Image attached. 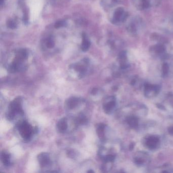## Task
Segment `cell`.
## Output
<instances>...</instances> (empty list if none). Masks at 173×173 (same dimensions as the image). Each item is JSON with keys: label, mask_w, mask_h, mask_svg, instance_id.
<instances>
[{"label": "cell", "mask_w": 173, "mask_h": 173, "mask_svg": "<svg viewBox=\"0 0 173 173\" xmlns=\"http://www.w3.org/2000/svg\"><path fill=\"white\" fill-rule=\"evenodd\" d=\"M142 143L145 148L150 151H156L161 147V138L156 135H148L143 138Z\"/></svg>", "instance_id": "cell-1"}, {"label": "cell", "mask_w": 173, "mask_h": 173, "mask_svg": "<svg viewBox=\"0 0 173 173\" xmlns=\"http://www.w3.org/2000/svg\"><path fill=\"white\" fill-rule=\"evenodd\" d=\"M88 173H94V171H92V170H89V171L87 172Z\"/></svg>", "instance_id": "cell-22"}, {"label": "cell", "mask_w": 173, "mask_h": 173, "mask_svg": "<svg viewBox=\"0 0 173 173\" xmlns=\"http://www.w3.org/2000/svg\"><path fill=\"white\" fill-rule=\"evenodd\" d=\"M133 161L138 167H144L149 164L151 158L147 152L142 151H137L133 155Z\"/></svg>", "instance_id": "cell-3"}, {"label": "cell", "mask_w": 173, "mask_h": 173, "mask_svg": "<svg viewBox=\"0 0 173 173\" xmlns=\"http://www.w3.org/2000/svg\"><path fill=\"white\" fill-rule=\"evenodd\" d=\"M8 27L10 29H15L16 27V24L13 20H9L7 22Z\"/></svg>", "instance_id": "cell-19"}, {"label": "cell", "mask_w": 173, "mask_h": 173, "mask_svg": "<svg viewBox=\"0 0 173 173\" xmlns=\"http://www.w3.org/2000/svg\"><path fill=\"white\" fill-rule=\"evenodd\" d=\"M79 102V100L78 98L72 97L70 98L68 100H67L66 102V105H67V107L69 109H72L77 106Z\"/></svg>", "instance_id": "cell-11"}, {"label": "cell", "mask_w": 173, "mask_h": 173, "mask_svg": "<svg viewBox=\"0 0 173 173\" xmlns=\"http://www.w3.org/2000/svg\"><path fill=\"white\" fill-rule=\"evenodd\" d=\"M116 99L114 96L107 97L103 104V109L107 114H111L114 112L116 107Z\"/></svg>", "instance_id": "cell-6"}, {"label": "cell", "mask_w": 173, "mask_h": 173, "mask_svg": "<svg viewBox=\"0 0 173 173\" xmlns=\"http://www.w3.org/2000/svg\"><path fill=\"white\" fill-rule=\"evenodd\" d=\"M17 127L22 138L26 140L31 138L32 133V127L27 121H20L17 125Z\"/></svg>", "instance_id": "cell-5"}, {"label": "cell", "mask_w": 173, "mask_h": 173, "mask_svg": "<svg viewBox=\"0 0 173 173\" xmlns=\"http://www.w3.org/2000/svg\"><path fill=\"white\" fill-rule=\"evenodd\" d=\"M58 130L61 133H64L68 128V123L66 118H63L57 123Z\"/></svg>", "instance_id": "cell-10"}, {"label": "cell", "mask_w": 173, "mask_h": 173, "mask_svg": "<svg viewBox=\"0 0 173 173\" xmlns=\"http://www.w3.org/2000/svg\"><path fill=\"white\" fill-rule=\"evenodd\" d=\"M38 160L41 167H45L50 164V159L48 153H40L38 156Z\"/></svg>", "instance_id": "cell-9"}, {"label": "cell", "mask_w": 173, "mask_h": 173, "mask_svg": "<svg viewBox=\"0 0 173 173\" xmlns=\"http://www.w3.org/2000/svg\"><path fill=\"white\" fill-rule=\"evenodd\" d=\"M105 127L106 125L102 123L97 125V135L101 140H104L105 139L104 131H105Z\"/></svg>", "instance_id": "cell-13"}, {"label": "cell", "mask_w": 173, "mask_h": 173, "mask_svg": "<svg viewBox=\"0 0 173 173\" xmlns=\"http://www.w3.org/2000/svg\"><path fill=\"white\" fill-rule=\"evenodd\" d=\"M90 42L89 41L88 38L86 37V35L83 34V41L81 45V49L83 51H86L89 50V46H90Z\"/></svg>", "instance_id": "cell-14"}, {"label": "cell", "mask_w": 173, "mask_h": 173, "mask_svg": "<svg viewBox=\"0 0 173 173\" xmlns=\"http://www.w3.org/2000/svg\"><path fill=\"white\" fill-rule=\"evenodd\" d=\"M1 159L3 164L6 167L10 164V154L7 152L3 151L1 154Z\"/></svg>", "instance_id": "cell-12"}, {"label": "cell", "mask_w": 173, "mask_h": 173, "mask_svg": "<svg viewBox=\"0 0 173 173\" xmlns=\"http://www.w3.org/2000/svg\"><path fill=\"white\" fill-rule=\"evenodd\" d=\"M159 108L173 111V93L169 92L164 97L162 103L159 104Z\"/></svg>", "instance_id": "cell-7"}, {"label": "cell", "mask_w": 173, "mask_h": 173, "mask_svg": "<svg viewBox=\"0 0 173 173\" xmlns=\"http://www.w3.org/2000/svg\"><path fill=\"white\" fill-rule=\"evenodd\" d=\"M18 114H24L22 109V99L20 97H16L10 104L7 117L9 120H11Z\"/></svg>", "instance_id": "cell-2"}, {"label": "cell", "mask_w": 173, "mask_h": 173, "mask_svg": "<svg viewBox=\"0 0 173 173\" xmlns=\"http://www.w3.org/2000/svg\"><path fill=\"white\" fill-rule=\"evenodd\" d=\"M97 92V89H92V94H95Z\"/></svg>", "instance_id": "cell-21"}, {"label": "cell", "mask_w": 173, "mask_h": 173, "mask_svg": "<svg viewBox=\"0 0 173 173\" xmlns=\"http://www.w3.org/2000/svg\"><path fill=\"white\" fill-rule=\"evenodd\" d=\"M169 71V67L167 63H164V66H162V76L163 77H166L168 76Z\"/></svg>", "instance_id": "cell-16"}, {"label": "cell", "mask_w": 173, "mask_h": 173, "mask_svg": "<svg viewBox=\"0 0 173 173\" xmlns=\"http://www.w3.org/2000/svg\"><path fill=\"white\" fill-rule=\"evenodd\" d=\"M46 45H47V47L48 48H52L54 46V42L53 41L52 38H48V39L47 40V42H46Z\"/></svg>", "instance_id": "cell-17"}, {"label": "cell", "mask_w": 173, "mask_h": 173, "mask_svg": "<svg viewBox=\"0 0 173 173\" xmlns=\"http://www.w3.org/2000/svg\"><path fill=\"white\" fill-rule=\"evenodd\" d=\"M168 132L169 135L173 136V126H170L168 128Z\"/></svg>", "instance_id": "cell-20"}, {"label": "cell", "mask_w": 173, "mask_h": 173, "mask_svg": "<svg viewBox=\"0 0 173 173\" xmlns=\"http://www.w3.org/2000/svg\"><path fill=\"white\" fill-rule=\"evenodd\" d=\"M125 120L126 124L130 128L133 129H138L140 126V118L137 116L128 114L126 115L125 118Z\"/></svg>", "instance_id": "cell-8"}, {"label": "cell", "mask_w": 173, "mask_h": 173, "mask_svg": "<svg viewBox=\"0 0 173 173\" xmlns=\"http://www.w3.org/2000/svg\"><path fill=\"white\" fill-rule=\"evenodd\" d=\"M144 95L147 99H153L159 95L161 90L160 85L145 83L143 85Z\"/></svg>", "instance_id": "cell-4"}, {"label": "cell", "mask_w": 173, "mask_h": 173, "mask_svg": "<svg viewBox=\"0 0 173 173\" xmlns=\"http://www.w3.org/2000/svg\"><path fill=\"white\" fill-rule=\"evenodd\" d=\"M76 121L79 125H85L87 123V119L86 117H85L84 115H83L82 114H80L79 116V117H78Z\"/></svg>", "instance_id": "cell-15"}, {"label": "cell", "mask_w": 173, "mask_h": 173, "mask_svg": "<svg viewBox=\"0 0 173 173\" xmlns=\"http://www.w3.org/2000/svg\"><path fill=\"white\" fill-rule=\"evenodd\" d=\"M66 24V22L65 21H63V20H61V21H58V22H56V24H55V27L56 28H59V27H62L65 25Z\"/></svg>", "instance_id": "cell-18"}]
</instances>
